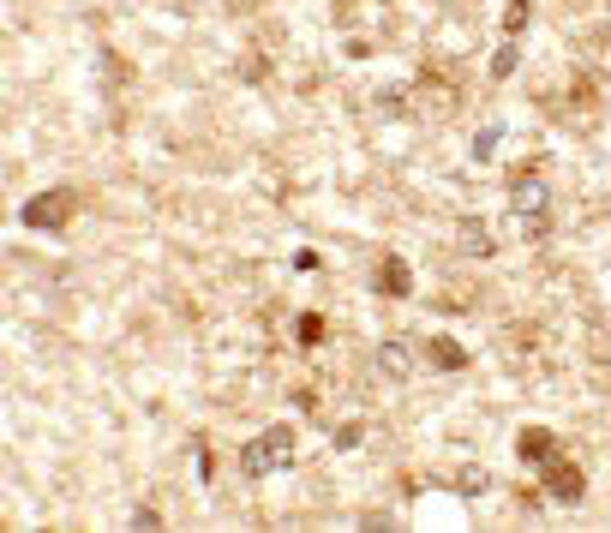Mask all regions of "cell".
I'll list each match as a JSON object with an SVG mask.
<instances>
[{
	"instance_id": "1",
	"label": "cell",
	"mask_w": 611,
	"mask_h": 533,
	"mask_svg": "<svg viewBox=\"0 0 611 533\" xmlns=\"http://www.w3.org/2000/svg\"><path fill=\"white\" fill-rule=\"evenodd\" d=\"M510 222L522 240H546L552 234V186L540 174H516L510 180Z\"/></svg>"
},
{
	"instance_id": "2",
	"label": "cell",
	"mask_w": 611,
	"mask_h": 533,
	"mask_svg": "<svg viewBox=\"0 0 611 533\" xmlns=\"http://www.w3.org/2000/svg\"><path fill=\"white\" fill-rule=\"evenodd\" d=\"M294 462V426H264L258 438H246V450H240V474L246 480H270V474H282Z\"/></svg>"
},
{
	"instance_id": "3",
	"label": "cell",
	"mask_w": 611,
	"mask_h": 533,
	"mask_svg": "<svg viewBox=\"0 0 611 533\" xmlns=\"http://www.w3.org/2000/svg\"><path fill=\"white\" fill-rule=\"evenodd\" d=\"M72 216H78V186H48V192H36V198L18 210V222H24L30 234H66Z\"/></svg>"
},
{
	"instance_id": "4",
	"label": "cell",
	"mask_w": 611,
	"mask_h": 533,
	"mask_svg": "<svg viewBox=\"0 0 611 533\" xmlns=\"http://www.w3.org/2000/svg\"><path fill=\"white\" fill-rule=\"evenodd\" d=\"M540 486H546V498H552V504H564V510H576V504L588 498V480H582V468H576V462H564V456L540 462Z\"/></svg>"
},
{
	"instance_id": "5",
	"label": "cell",
	"mask_w": 611,
	"mask_h": 533,
	"mask_svg": "<svg viewBox=\"0 0 611 533\" xmlns=\"http://www.w3.org/2000/svg\"><path fill=\"white\" fill-rule=\"evenodd\" d=\"M552 456H558V432H546V426H528V432L516 438V462L540 468V462H552Z\"/></svg>"
},
{
	"instance_id": "6",
	"label": "cell",
	"mask_w": 611,
	"mask_h": 533,
	"mask_svg": "<svg viewBox=\"0 0 611 533\" xmlns=\"http://www.w3.org/2000/svg\"><path fill=\"white\" fill-rule=\"evenodd\" d=\"M372 366H378L390 384H408V378H414V354H408V342H384V348L372 354Z\"/></svg>"
},
{
	"instance_id": "7",
	"label": "cell",
	"mask_w": 611,
	"mask_h": 533,
	"mask_svg": "<svg viewBox=\"0 0 611 533\" xmlns=\"http://www.w3.org/2000/svg\"><path fill=\"white\" fill-rule=\"evenodd\" d=\"M378 294H384V300L414 294V270H408V258H384V264H378Z\"/></svg>"
},
{
	"instance_id": "8",
	"label": "cell",
	"mask_w": 611,
	"mask_h": 533,
	"mask_svg": "<svg viewBox=\"0 0 611 533\" xmlns=\"http://www.w3.org/2000/svg\"><path fill=\"white\" fill-rule=\"evenodd\" d=\"M426 360H432L438 372H462V366H468V348L450 342V336H426Z\"/></svg>"
},
{
	"instance_id": "9",
	"label": "cell",
	"mask_w": 611,
	"mask_h": 533,
	"mask_svg": "<svg viewBox=\"0 0 611 533\" xmlns=\"http://www.w3.org/2000/svg\"><path fill=\"white\" fill-rule=\"evenodd\" d=\"M462 252H474V258H492V252H498V240H492L486 216H468V222H462Z\"/></svg>"
},
{
	"instance_id": "10",
	"label": "cell",
	"mask_w": 611,
	"mask_h": 533,
	"mask_svg": "<svg viewBox=\"0 0 611 533\" xmlns=\"http://www.w3.org/2000/svg\"><path fill=\"white\" fill-rule=\"evenodd\" d=\"M528 24H534V6H528V0H510V6H504V42H522Z\"/></svg>"
},
{
	"instance_id": "11",
	"label": "cell",
	"mask_w": 611,
	"mask_h": 533,
	"mask_svg": "<svg viewBox=\"0 0 611 533\" xmlns=\"http://www.w3.org/2000/svg\"><path fill=\"white\" fill-rule=\"evenodd\" d=\"M498 144H504V126H480V132H474V162H492Z\"/></svg>"
},
{
	"instance_id": "12",
	"label": "cell",
	"mask_w": 611,
	"mask_h": 533,
	"mask_svg": "<svg viewBox=\"0 0 611 533\" xmlns=\"http://www.w3.org/2000/svg\"><path fill=\"white\" fill-rule=\"evenodd\" d=\"M294 330H300V348H318V342H324V318H318V312H300Z\"/></svg>"
},
{
	"instance_id": "13",
	"label": "cell",
	"mask_w": 611,
	"mask_h": 533,
	"mask_svg": "<svg viewBox=\"0 0 611 533\" xmlns=\"http://www.w3.org/2000/svg\"><path fill=\"white\" fill-rule=\"evenodd\" d=\"M516 60H522V42H504V48L492 54V78H510V72H516Z\"/></svg>"
},
{
	"instance_id": "14",
	"label": "cell",
	"mask_w": 611,
	"mask_h": 533,
	"mask_svg": "<svg viewBox=\"0 0 611 533\" xmlns=\"http://www.w3.org/2000/svg\"><path fill=\"white\" fill-rule=\"evenodd\" d=\"M486 486H492V474H486V468H462V474H456V492H468V498H480Z\"/></svg>"
},
{
	"instance_id": "15",
	"label": "cell",
	"mask_w": 611,
	"mask_h": 533,
	"mask_svg": "<svg viewBox=\"0 0 611 533\" xmlns=\"http://www.w3.org/2000/svg\"><path fill=\"white\" fill-rule=\"evenodd\" d=\"M132 528H138V533L162 528V510H156V504H138V510H132Z\"/></svg>"
},
{
	"instance_id": "16",
	"label": "cell",
	"mask_w": 611,
	"mask_h": 533,
	"mask_svg": "<svg viewBox=\"0 0 611 533\" xmlns=\"http://www.w3.org/2000/svg\"><path fill=\"white\" fill-rule=\"evenodd\" d=\"M360 432H366V426H354V420L336 426V450H360Z\"/></svg>"
}]
</instances>
